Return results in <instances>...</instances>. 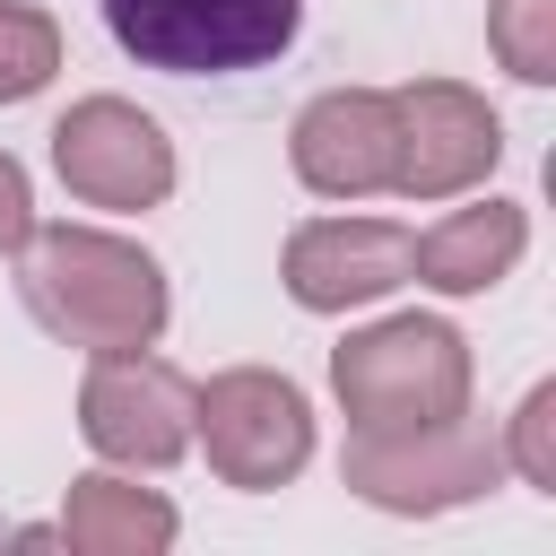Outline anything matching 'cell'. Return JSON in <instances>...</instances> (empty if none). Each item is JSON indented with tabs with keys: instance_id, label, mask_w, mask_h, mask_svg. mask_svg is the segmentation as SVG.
<instances>
[{
	"instance_id": "9",
	"label": "cell",
	"mask_w": 556,
	"mask_h": 556,
	"mask_svg": "<svg viewBox=\"0 0 556 556\" xmlns=\"http://www.w3.org/2000/svg\"><path fill=\"white\" fill-rule=\"evenodd\" d=\"M287 165L313 200H374L391 191V165H400V113H391V87H321L295 130H287Z\"/></svg>"
},
{
	"instance_id": "10",
	"label": "cell",
	"mask_w": 556,
	"mask_h": 556,
	"mask_svg": "<svg viewBox=\"0 0 556 556\" xmlns=\"http://www.w3.org/2000/svg\"><path fill=\"white\" fill-rule=\"evenodd\" d=\"M278 278L304 313H356L408 287V226L400 217H304L278 252Z\"/></svg>"
},
{
	"instance_id": "15",
	"label": "cell",
	"mask_w": 556,
	"mask_h": 556,
	"mask_svg": "<svg viewBox=\"0 0 556 556\" xmlns=\"http://www.w3.org/2000/svg\"><path fill=\"white\" fill-rule=\"evenodd\" d=\"M504 469L539 495H556V382H530L521 408L504 417Z\"/></svg>"
},
{
	"instance_id": "13",
	"label": "cell",
	"mask_w": 556,
	"mask_h": 556,
	"mask_svg": "<svg viewBox=\"0 0 556 556\" xmlns=\"http://www.w3.org/2000/svg\"><path fill=\"white\" fill-rule=\"evenodd\" d=\"M52 70H61V26H52V9H35V0H0V104L43 96Z\"/></svg>"
},
{
	"instance_id": "7",
	"label": "cell",
	"mask_w": 556,
	"mask_h": 556,
	"mask_svg": "<svg viewBox=\"0 0 556 556\" xmlns=\"http://www.w3.org/2000/svg\"><path fill=\"white\" fill-rule=\"evenodd\" d=\"M52 174L87 208H156L174 191V139L130 96H78L52 122Z\"/></svg>"
},
{
	"instance_id": "16",
	"label": "cell",
	"mask_w": 556,
	"mask_h": 556,
	"mask_svg": "<svg viewBox=\"0 0 556 556\" xmlns=\"http://www.w3.org/2000/svg\"><path fill=\"white\" fill-rule=\"evenodd\" d=\"M26 235H35V182H26V165L0 148V261H17Z\"/></svg>"
},
{
	"instance_id": "11",
	"label": "cell",
	"mask_w": 556,
	"mask_h": 556,
	"mask_svg": "<svg viewBox=\"0 0 556 556\" xmlns=\"http://www.w3.org/2000/svg\"><path fill=\"white\" fill-rule=\"evenodd\" d=\"M521 252H530V208L486 191V200L434 217L426 235H408V278L434 295H486L521 269Z\"/></svg>"
},
{
	"instance_id": "4",
	"label": "cell",
	"mask_w": 556,
	"mask_h": 556,
	"mask_svg": "<svg viewBox=\"0 0 556 556\" xmlns=\"http://www.w3.org/2000/svg\"><path fill=\"white\" fill-rule=\"evenodd\" d=\"M104 26L139 70L235 78V70H269L295 43L304 0H104Z\"/></svg>"
},
{
	"instance_id": "2",
	"label": "cell",
	"mask_w": 556,
	"mask_h": 556,
	"mask_svg": "<svg viewBox=\"0 0 556 556\" xmlns=\"http://www.w3.org/2000/svg\"><path fill=\"white\" fill-rule=\"evenodd\" d=\"M469 339L443 313H382L330 348V391L348 408V434H400L469 408Z\"/></svg>"
},
{
	"instance_id": "1",
	"label": "cell",
	"mask_w": 556,
	"mask_h": 556,
	"mask_svg": "<svg viewBox=\"0 0 556 556\" xmlns=\"http://www.w3.org/2000/svg\"><path fill=\"white\" fill-rule=\"evenodd\" d=\"M17 295H26L35 330L61 339V348H78V356L156 348L165 313H174V287H165L156 252H139L113 226H70V217L35 226L17 243Z\"/></svg>"
},
{
	"instance_id": "3",
	"label": "cell",
	"mask_w": 556,
	"mask_h": 556,
	"mask_svg": "<svg viewBox=\"0 0 556 556\" xmlns=\"http://www.w3.org/2000/svg\"><path fill=\"white\" fill-rule=\"evenodd\" d=\"M339 486L365 495L374 513H400V521L460 513L504 486V434H486L469 408L434 417V426H400V434H348Z\"/></svg>"
},
{
	"instance_id": "8",
	"label": "cell",
	"mask_w": 556,
	"mask_h": 556,
	"mask_svg": "<svg viewBox=\"0 0 556 556\" xmlns=\"http://www.w3.org/2000/svg\"><path fill=\"white\" fill-rule=\"evenodd\" d=\"M391 113H400V165H391L400 200H460L504 156L495 104L460 78H408V87H391Z\"/></svg>"
},
{
	"instance_id": "14",
	"label": "cell",
	"mask_w": 556,
	"mask_h": 556,
	"mask_svg": "<svg viewBox=\"0 0 556 556\" xmlns=\"http://www.w3.org/2000/svg\"><path fill=\"white\" fill-rule=\"evenodd\" d=\"M486 52L521 87H556V0H486Z\"/></svg>"
},
{
	"instance_id": "5",
	"label": "cell",
	"mask_w": 556,
	"mask_h": 556,
	"mask_svg": "<svg viewBox=\"0 0 556 556\" xmlns=\"http://www.w3.org/2000/svg\"><path fill=\"white\" fill-rule=\"evenodd\" d=\"M191 443L208 452L217 486L269 495V486L304 478V460H313V400L278 365H226L191 400Z\"/></svg>"
},
{
	"instance_id": "12",
	"label": "cell",
	"mask_w": 556,
	"mask_h": 556,
	"mask_svg": "<svg viewBox=\"0 0 556 556\" xmlns=\"http://www.w3.org/2000/svg\"><path fill=\"white\" fill-rule=\"evenodd\" d=\"M52 530H61V547H78V556H165V547L182 539V513H174L156 486H130V478H113V469H87V478H70Z\"/></svg>"
},
{
	"instance_id": "6",
	"label": "cell",
	"mask_w": 556,
	"mask_h": 556,
	"mask_svg": "<svg viewBox=\"0 0 556 556\" xmlns=\"http://www.w3.org/2000/svg\"><path fill=\"white\" fill-rule=\"evenodd\" d=\"M191 400L200 382L156 348H104L87 356V382H78V434L113 469H174L191 452Z\"/></svg>"
}]
</instances>
